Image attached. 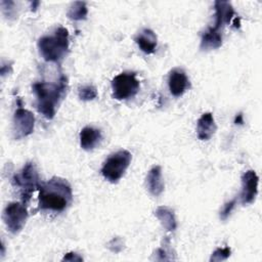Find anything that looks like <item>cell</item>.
<instances>
[{
    "instance_id": "6da1fadb",
    "label": "cell",
    "mask_w": 262,
    "mask_h": 262,
    "mask_svg": "<svg viewBox=\"0 0 262 262\" xmlns=\"http://www.w3.org/2000/svg\"><path fill=\"white\" fill-rule=\"evenodd\" d=\"M38 190V205L43 211L62 212L73 201L71 184L61 177L54 176L49 181L41 183Z\"/></svg>"
},
{
    "instance_id": "7a4b0ae2",
    "label": "cell",
    "mask_w": 262,
    "mask_h": 262,
    "mask_svg": "<svg viewBox=\"0 0 262 262\" xmlns=\"http://www.w3.org/2000/svg\"><path fill=\"white\" fill-rule=\"evenodd\" d=\"M36 95V107L38 112L50 120L54 117L56 108L68 91V79L60 75L56 82H36L32 86Z\"/></svg>"
},
{
    "instance_id": "3957f363",
    "label": "cell",
    "mask_w": 262,
    "mask_h": 262,
    "mask_svg": "<svg viewBox=\"0 0 262 262\" xmlns=\"http://www.w3.org/2000/svg\"><path fill=\"white\" fill-rule=\"evenodd\" d=\"M69 32L66 28H57L52 35L43 36L38 40V49L46 61L57 62L69 51Z\"/></svg>"
},
{
    "instance_id": "277c9868",
    "label": "cell",
    "mask_w": 262,
    "mask_h": 262,
    "mask_svg": "<svg viewBox=\"0 0 262 262\" xmlns=\"http://www.w3.org/2000/svg\"><path fill=\"white\" fill-rule=\"evenodd\" d=\"M12 184L20 188L21 202L27 204L32 193L39 188L41 182L34 163H27L24 168L12 177Z\"/></svg>"
},
{
    "instance_id": "5b68a950",
    "label": "cell",
    "mask_w": 262,
    "mask_h": 262,
    "mask_svg": "<svg viewBox=\"0 0 262 262\" xmlns=\"http://www.w3.org/2000/svg\"><path fill=\"white\" fill-rule=\"evenodd\" d=\"M132 160V155L126 149L112 154L103 163L101 174L112 183L118 182L125 174Z\"/></svg>"
},
{
    "instance_id": "8992f818",
    "label": "cell",
    "mask_w": 262,
    "mask_h": 262,
    "mask_svg": "<svg viewBox=\"0 0 262 262\" xmlns=\"http://www.w3.org/2000/svg\"><path fill=\"white\" fill-rule=\"evenodd\" d=\"M139 87V81L133 72L121 73L112 80L113 97L117 100H125L135 96Z\"/></svg>"
},
{
    "instance_id": "52a82bcc",
    "label": "cell",
    "mask_w": 262,
    "mask_h": 262,
    "mask_svg": "<svg viewBox=\"0 0 262 262\" xmlns=\"http://www.w3.org/2000/svg\"><path fill=\"white\" fill-rule=\"evenodd\" d=\"M28 218V211L26 204L12 202L9 203L2 214V219L8 229L12 234L18 233L25 226Z\"/></svg>"
},
{
    "instance_id": "ba28073f",
    "label": "cell",
    "mask_w": 262,
    "mask_h": 262,
    "mask_svg": "<svg viewBox=\"0 0 262 262\" xmlns=\"http://www.w3.org/2000/svg\"><path fill=\"white\" fill-rule=\"evenodd\" d=\"M35 126V117L32 112L19 106L13 115L12 131L15 139H20L33 133Z\"/></svg>"
},
{
    "instance_id": "9c48e42d",
    "label": "cell",
    "mask_w": 262,
    "mask_h": 262,
    "mask_svg": "<svg viewBox=\"0 0 262 262\" xmlns=\"http://www.w3.org/2000/svg\"><path fill=\"white\" fill-rule=\"evenodd\" d=\"M215 26L209 28L207 31L215 34V35H221V29L224 25L229 24L233 16L235 15L234 9L230 2L228 1H215Z\"/></svg>"
},
{
    "instance_id": "30bf717a",
    "label": "cell",
    "mask_w": 262,
    "mask_h": 262,
    "mask_svg": "<svg viewBox=\"0 0 262 262\" xmlns=\"http://www.w3.org/2000/svg\"><path fill=\"white\" fill-rule=\"evenodd\" d=\"M259 177L254 170L246 171L242 176V191L241 202L243 205L251 204L255 201L258 193Z\"/></svg>"
},
{
    "instance_id": "8fae6325",
    "label": "cell",
    "mask_w": 262,
    "mask_h": 262,
    "mask_svg": "<svg viewBox=\"0 0 262 262\" xmlns=\"http://www.w3.org/2000/svg\"><path fill=\"white\" fill-rule=\"evenodd\" d=\"M168 86L171 94L175 97L181 96L189 88V80L181 69H173L169 73Z\"/></svg>"
},
{
    "instance_id": "7c38bea8",
    "label": "cell",
    "mask_w": 262,
    "mask_h": 262,
    "mask_svg": "<svg viewBox=\"0 0 262 262\" xmlns=\"http://www.w3.org/2000/svg\"><path fill=\"white\" fill-rule=\"evenodd\" d=\"M102 135L99 129L94 127H84L80 132V145L85 150H92L99 145Z\"/></svg>"
},
{
    "instance_id": "4fadbf2b",
    "label": "cell",
    "mask_w": 262,
    "mask_h": 262,
    "mask_svg": "<svg viewBox=\"0 0 262 262\" xmlns=\"http://www.w3.org/2000/svg\"><path fill=\"white\" fill-rule=\"evenodd\" d=\"M216 124L211 113H204L198 120L196 133L201 140H209L216 131Z\"/></svg>"
},
{
    "instance_id": "5bb4252c",
    "label": "cell",
    "mask_w": 262,
    "mask_h": 262,
    "mask_svg": "<svg viewBox=\"0 0 262 262\" xmlns=\"http://www.w3.org/2000/svg\"><path fill=\"white\" fill-rule=\"evenodd\" d=\"M134 40L140 50L146 54L154 53L158 44L157 35L150 29H143L140 31Z\"/></svg>"
},
{
    "instance_id": "9a60e30c",
    "label": "cell",
    "mask_w": 262,
    "mask_h": 262,
    "mask_svg": "<svg viewBox=\"0 0 262 262\" xmlns=\"http://www.w3.org/2000/svg\"><path fill=\"white\" fill-rule=\"evenodd\" d=\"M146 187L150 194L159 196L164 190V181L160 166L152 167L146 175Z\"/></svg>"
},
{
    "instance_id": "2e32d148",
    "label": "cell",
    "mask_w": 262,
    "mask_h": 262,
    "mask_svg": "<svg viewBox=\"0 0 262 262\" xmlns=\"http://www.w3.org/2000/svg\"><path fill=\"white\" fill-rule=\"evenodd\" d=\"M155 216L159 219V221L167 231H174L176 229V218L174 212L170 208L166 206L158 207L155 211Z\"/></svg>"
},
{
    "instance_id": "e0dca14e",
    "label": "cell",
    "mask_w": 262,
    "mask_h": 262,
    "mask_svg": "<svg viewBox=\"0 0 262 262\" xmlns=\"http://www.w3.org/2000/svg\"><path fill=\"white\" fill-rule=\"evenodd\" d=\"M88 14V8L86 3L83 1H75L71 4L68 10V17L73 20H82L86 19Z\"/></svg>"
},
{
    "instance_id": "ac0fdd59",
    "label": "cell",
    "mask_w": 262,
    "mask_h": 262,
    "mask_svg": "<svg viewBox=\"0 0 262 262\" xmlns=\"http://www.w3.org/2000/svg\"><path fill=\"white\" fill-rule=\"evenodd\" d=\"M170 246V241L169 238H167L166 241H164V245L159 248L157 251H156V259L157 260H160V261H165V260H174L176 259L175 257H173L172 255V250L169 248Z\"/></svg>"
},
{
    "instance_id": "d6986e66",
    "label": "cell",
    "mask_w": 262,
    "mask_h": 262,
    "mask_svg": "<svg viewBox=\"0 0 262 262\" xmlns=\"http://www.w3.org/2000/svg\"><path fill=\"white\" fill-rule=\"evenodd\" d=\"M97 97V90L92 85H86L79 89V98L84 101L93 100Z\"/></svg>"
},
{
    "instance_id": "ffe728a7",
    "label": "cell",
    "mask_w": 262,
    "mask_h": 262,
    "mask_svg": "<svg viewBox=\"0 0 262 262\" xmlns=\"http://www.w3.org/2000/svg\"><path fill=\"white\" fill-rule=\"evenodd\" d=\"M231 254V250L230 248L228 247H225V248H218L216 249L212 255H211V258H210V261L211 262H219V261H223V260H226Z\"/></svg>"
},
{
    "instance_id": "44dd1931",
    "label": "cell",
    "mask_w": 262,
    "mask_h": 262,
    "mask_svg": "<svg viewBox=\"0 0 262 262\" xmlns=\"http://www.w3.org/2000/svg\"><path fill=\"white\" fill-rule=\"evenodd\" d=\"M14 5H15V3L13 1H1L2 10L6 17L11 18L12 16L15 15L14 8H12V7H14Z\"/></svg>"
},
{
    "instance_id": "7402d4cb",
    "label": "cell",
    "mask_w": 262,
    "mask_h": 262,
    "mask_svg": "<svg viewBox=\"0 0 262 262\" xmlns=\"http://www.w3.org/2000/svg\"><path fill=\"white\" fill-rule=\"evenodd\" d=\"M235 202H236L235 200H232L223 205V208L220 211V219L221 220H226L228 218V216L230 215V213L232 212V210L235 206Z\"/></svg>"
},
{
    "instance_id": "603a6c76",
    "label": "cell",
    "mask_w": 262,
    "mask_h": 262,
    "mask_svg": "<svg viewBox=\"0 0 262 262\" xmlns=\"http://www.w3.org/2000/svg\"><path fill=\"white\" fill-rule=\"evenodd\" d=\"M108 249L114 252V253H119L123 250L124 244L123 241L120 237H114L110 243H108Z\"/></svg>"
},
{
    "instance_id": "cb8c5ba5",
    "label": "cell",
    "mask_w": 262,
    "mask_h": 262,
    "mask_svg": "<svg viewBox=\"0 0 262 262\" xmlns=\"http://www.w3.org/2000/svg\"><path fill=\"white\" fill-rule=\"evenodd\" d=\"M62 261H71V262H73V261H83V258L75 252H70V253H67L63 256Z\"/></svg>"
},
{
    "instance_id": "d4e9b609",
    "label": "cell",
    "mask_w": 262,
    "mask_h": 262,
    "mask_svg": "<svg viewBox=\"0 0 262 262\" xmlns=\"http://www.w3.org/2000/svg\"><path fill=\"white\" fill-rule=\"evenodd\" d=\"M234 123H235V124H243V123H244V119H243V115H242V114H238V115L235 117Z\"/></svg>"
},
{
    "instance_id": "484cf974",
    "label": "cell",
    "mask_w": 262,
    "mask_h": 262,
    "mask_svg": "<svg viewBox=\"0 0 262 262\" xmlns=\"http://www.w3.org/2000/svg\"><path fill=\"white\" fill-rule=\"evenodd\" d=\"M40 4V2L39 1H33V2H31V5H32V10L33 11H35L36 10V8L38 7V5Z\"/></svg>"
}]
</instances>
